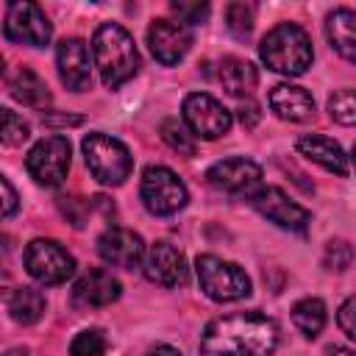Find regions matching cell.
Wrapping results in <instances>:
<instances>
[{
	"mask_svg": "<svg viewBox=\"0 0 356 356\" xmlns=\"http://www.w3.org/2000/svg\"><path fill=\"white\" fill-rule=\"evenodd\" d=\"M337 325H339V331H342L348 339L356 342V295H350V298L339 306V312H337Z\"/></svg>",
	"mask_w": 356,
	"mask_h": 356,
	"instance_id": "33",
	"label": "cell"
},
{
	"mask_svg": "<svg viewBox=\"0 0 356 356\" xmlns=\"http://www.w3.org/2000/svg\"><path fill=\"white\" fill-rule=\"evenodd\" d=\"M325 320H328V314H325V303L320 298H303L292 306V323L306 339H314L325 328Z\"/></svg>",
	"mask_w": 356,
	"mask_h": 356,
	"instance_id": "24",
	"label": "cell"
},
{
	"mask_svg": "<svg viewBox=\"0 0 356 356\" xmlns=\"http://www.w3.org/2000/svg\"><path fill=\"white\" fill-rule=\"evenodd\" d=\"M170 8L178 14V22L184 25H195V22H206L209 17V3H184V0H175L170 3Z\"/></svg>",
	"mask_w": 356,
	"mask_h": 356,
	"instance_id": "31",
	"label": "cell"
},
{
	"mask_svg": "<svg viewBox=\"0 0 356 356\" xmlns=\"http://www.w3.org/2000/svg\"><path fill=\"white\" fill-rule=\"evenodd\" d=\"M81 150H83V159H86L89 172L100 184H106V186L125 184V178L134 170L131 150L117 136H108V134H100V131L86 134L83 142H81Z\"/></svg>",
	"mask_w": 356,
	"mask_h": 356,
	"instance_id": "4",
	"label": "cell"
},
{
	"mask_svg": "<svg viewBox=\"0 0 356 356\" xmlns=\"http://www.w3.org/2000/svg\"><path fill=\"white\" fill-rule=\"evenodd\" d=\"M206 181L234 197H253L261 189V167L245 156H231L209 167Z\"/></svg>",
	"mask_w": 356,
	"mask_h": 356,
	"instance_id": "10",
	"label": "cell"
},
{
	"mask_svg": "<svg viewBox=\"0 0 356 356\" xmlns=\"http://www.w3.org/2000/svg\"><path fill=\"white\" fill-rule=\"evenodd\" d=\"M181 114H184V122L189 128L192 136L197 139H220L231 131V111L211 95L206 92H192L184 97V106H181Z\"/></svg>",
	"mask_w": 356,
	"mask_h": 356,
	"instance_id": "7",
	"label": "cell"
},
{
	"mask_svg": "<svg viewBox=\"0 0 356 356\" xmlns=\"http://www.w3.org/2000/svg\"><path fill=\"white\" fill-rule=\"evenodd\" d=\"M328 356H356V350H353V348H342V345H334V348H328Z\"/></svg>",
	"mask_w": 356,
	"mask_h": 356,
	"instance_id": "37",
	"label": "cell"
},
{
	"mask_svg": "<svg viewBox=\"0 0 356 356\" xmlns=\"http://www.w3.org/2000/svg\"><path fill=\"white\" fill-rule=\"evenodd\" d=\"M22 261H25L28 275L39 284H47V286L64 284L75 273V259L56 239H33L25 248Z\"/></svg>",
	"mask_w": 356,
	"mask_h": 356,
	"instance_id": "9",
	"label": "cell"
},
{
	"mask_svg": "<svg viewBox=\"0 0 356 356\" xmlns=\"http://www.w3.org/2000/svg\"><path fill=\"white\" fill-rule=\"evenodd\" d=\"M195 273H197L203 295L217 300V303H234V300H242L250 295V278L234 261L203 253L195 261Z\"/></svg>",
	"mask_w": 356,
	"mask_h": 356,
	"instance_id": "5",
	"label": "cell"
},
{
	"mask_svg": "<svg viewBox=\"0 0 356 356\" xmlns=\"http://www.w3.org/2000/svg\"><path fill=\"white\" fill-rule=\"evenodd\" d=\"M25 167L31 172V178L44 186V189H56L64 184L67 172H70V142L67 136H44L39 139L28 159Z\"/></svg>",
	"mask_w": 356,
	"mask_h": 356,
	"instance_id": "8",
	"label": "cell"
},
{
	"mask_svg": "<svg viewBox=\"0 0 356 356\" xmlns=\"http://www.w3.org/2000/svg\"><path fill=\"white\" fill-rule=\"evenodd\" d=\"M28 136H31L28 122H25L19 114H14L11 108H3V128H0V139H3V145H8V147H19L22 142H28Z\"/></svg>",
	"mask_w": 356,
	"mask_h": 356,
	"instance_id": "28",
	"label": "cell"
},
{
	"mask_svg": "<svg viewBox=\"0 0 356 356\" xmlns=\"http://www.w3.org/2000/svg\"><path fill=\"white\" fill-rule=\"evenodd\" d=\"M250 203H253V209H256L261 217H267L270 222H275V225L284 228V231L303 234V231L309 228V222H312L309 209H303L300 203L289 200L278 186H261V189L250 197Z\"/></svg>",
	"mask_w": 356,
	"mask_h": 356,
	"instance_id": "12",
	"label": "cell"
},
{
	"mask_svg": "<svg viewBox=\"0 0 356 356\" xmlns=\"http://www.w3.org/2000/svg\"><path fill=\"white\" fill-rule=\"evenodd\" d=\"M58 209L64 217H70V222L75 228L86 225V214H89V203H83L81 197H58Z\"/></svg>",
	"mask_w": 356,
	"mask_h": 356,
	"instance_id": "32",
	"label": "cell"
},
{
	"mask_svg": "<svg viewBox=\"0 0 356 356\" xmlns=\"http://www.w3.org/2000/svg\"><path fill=\"white\" fill-rule=\"evenodd\" d=\"M56 64L61 83L72 92H86L92 86V67H89V50L83 39H61L56 47Z\"/></svg>",
	"mask_w": 356,
	"mask_h": 356,
	"instance_id": "15",
	"label": "cell"
},
{
	"mask_svg": "<svg viewBox=\"0 0 356 356\" xmlns=\"http://www.w3.org/2000/svg\"><path fill=\"white\" fill-rule=\"evenodd\" d=\"M328 114L339 125H356V89H339L328 97Z\"/></svg>",
	"mask_w": 356,
	"mask_h": 356,
	"instance_id": "26",
	"label": "cell"
},
{
	"mask_svg": "<svg viewBox=\"0 0 356 356\" xmlns=\"http://www.w3.org/2000/svg\"><path fill=\"white\" fill-rule=\"evenodd\" d=\"M3 356H31V350H28V348H11V350H6Z\"/></svg>",
	"mask_w": 356,
	"mask_h": 356,
	"instance_id": "38",
	"label": "cell"
},
{
	"mask_svg": "<svg viewBox=\"0 0 356 356\" xmlns=\"http://www.w3.org/2000/svg\"><path fill=\"white\" fill-rule=\"evenodd\" d=\"M3 33H6L8 42L44 47L50 42V36H53V25H50L47 14L36 3H8Z\"/></svg>",
	"mask_w": 356,
	"mask_h": 356,
	"instance_id": "11",
	"label": "cell"
},
{
	"mask_svg": "<svg viewBox=\"0 0 356 356\" xmlns=\"http://www.w3.org/2000/svg\"><path fill=\"white\" fill-rule=\"evenodd\" d=\"M353 261V248L345 242V239H331L323 250V264L325 270H334V273H342L348 270Z\"/></svg>",
	"mask_w": 356,
	"mask_h": 356,
	"instance_id": "29",
	"label": "cell"
},
{
	"mask_svg": "<svg viewBox=\"0 0 356 356\" xmlns=\"http://www.w3.org/2000/svg\"><path fill=\"white\" fill-rule=\"evenodd\" d=\"M278 345V325L259 312H236L211 320L200 337L203 356H270Z\"/></svg>",
	"mask_w": 356,
	"mask_h": 356,
	"instance_id": "1",
	"label": "cell"
},
{
	"mask_svg": "<svg viewBox=\"0 0 356 356\" xmlns=\"http://www.w3.org/2000/svg\"><path fill=\"white\" fill-rule=\"evenodd\" d=\"M97 253L106 264L111 267H122V270H134L145 261V242L139 234L128 231V228H108L100 234L97 239Z\"/></svg>",
	"mask_w": 356,
	"mask_h": 356,
	"instance_id": "14",
	"label": "cell"
},
{
	"mask_svg": "<svg viewBox=\"0 0 356 356\" xmlns=\"http://www.w3.org/2000/svg\"><path fill=\"white\" fill-rule=\"evenodd\" d=\"M145 356H184L178 348H172V345H156V348H150Z\"/></svg>",
	"mask_w": 356,
	"mask_h": 356,
	"instance_id": "36",
	"label": "cell"
},
{
	"mask_svg": "<svg viewBox=\"0 0 356 356\" xmlns=\"http://www.w3.org/2000/svg\"><path fill=\"white\" fill-rule=\"evenodd\" d=\"M120 295H122V286H120V281H117L108 270H89V273H83V275L75 281V286H72L75 303L89 306V309L108 306V303H114Z\"/></svg>",
	"mask_w": 356,
	"mask_h": 356,
	"instance_id": "17",
	"label": "cell"
},
{
	"mask_svg": "<svg viewBox=\"0 0 356 356\" xmlns=\"http://www.w3.org/2000/svg\"><path fill=\"white\" fill-rule=\"evenodd\" d=\"M6 86L11 92L14 100H19L22 106H31V108H44L50 103V92H47V83L28 67H17L14 72H8L6 78Z\"/></svg>",
	"mask_w": 356,
	"mask_h": 356,
	"instance_id": "21",
	"label": "cell"
},
{
	"mask_svg": "<svg viewBox=\"0 0 356 356\" xmlns=\"http://www.w3.org/2000/svg\"><path fill=\"white\" fill-rule=\"evenodd\" d=\"M159 134H161V139L178 153V156H195V139H192V134L178 122V120H161V125H159Z\"/></svg>",
	"mask_w": 356,
	"mask_h": 356,
	"instance_id": "25",
	"label": "cell"
},
{
	"mask_svg": "<svg viewBox=\"0 0 356 356\" xmlns=\"http://www.w3.org/2000/svg\"><path fill=\"white\" fill-rule=\"evenodd\" d=\"M239 120H242L245 128H253V125L259 122V106H253V103L242 106V108H239Z\"/></svg>",
	"mask_w": 356,
	"mask_h": 356,
	"instance_id": "35",
	"label": "cell"
},
{
	"mask_svg": "<svg viewBox=\"0 0 356 356\" xmlns=\"http://www.w3.org/2000/svg\"><path fill=\"white\" fill-rule=\"evenodd\" d=\"M261 61L281 75H303L312 67L314 50L309 33L295 25V22H281L275 25L259 44Z\"/></svg>",
	"mask_w": 356,
	"mask_h": 356,
	"instance_id": "3",
	"label": "cell"
},
{
	"mask_svg": "<svg viewBox=\"0 0 356 356\" xmlns=\"http://www.w3.org/2000/svg\"><path fill=\"white\" fill-rule=\"evenodd\" d=\"M106 350H108V339L100 328L81 331L70 345V356H106Z\"/></svg>",
	"mask_w": 356,
	"mask_h": 356,
	"instance_id": "27",
	"label": "cell"
},
{
	"mask_svg": "<svg viewBox=\"0 0 356 356\" xmlns=\"http://www.w3.org/2000/svg\"><path fill=\"white\" fill-rule=\"evenodd\" d=\"M147 44H150V53L156 56V61L172 67L192 47V28L184 22H175V19H153L147 28Z\"/></svg>",
	"mask_w": 356,
	"mask_h": 356,
	"instance_id": "13",
	"label": "cell"
},
{
	"mask_svg": "<svg viewBox=\"0 0 356 356\" xmlns=\"http://www.w3.org/2000/svg\"><path fill=\"white\" fill-rule=\"evenodd\" d=\"M44 309H47L44 295L39 289H33V286H19L8 298V314L19 325H33L36 320H42Z\"/></svg>",
	"mask_w": 356,
	"mask_h": 356,
	"instance_id": "23",
	"label": "cell"
},
{
	"mask_svg": "<svg viewBox=\"0 0 356 356\" xmlns=\"http://www.w3.org/2000/svg\"><path fill=\"white\" fill-rule=\"evenodd\" d=\"M139 195H142L145 209L156 217H170V214L181 211L189 200L184 181L170 167H161V164H150L142 172Z\"/></svg>",
	"mask_w": 356,
	"mask_h": 356,
	"instance_id": "6",
	"label": "cell"
},
{
	"mask_svg": "<svg viewBox=\"0 0 356 356\" xmlns=\"http://www.w3.org/2000/svg\"><path fill=\"white\" fill-rule=\"evenodd\" d=\"M220 83H222V89L228 95L245 97V95H250L256 89L259 72H256V67L250 61L236 58V56H228V58L220 61Z\"/></svg>",
	"mask_w": 356,
	"mask_h": 356,
	"instance_id": "22",
	"label": "cell"
},
{
	"mask_svg": "<svg viewBox=\"0 0 356 356\" xmlns=\"http://www.w3.org/2000/svg\"><path fill=\"white\" fill-rule=\"evenodd\" d=\"M325 36L342 58L356 64V11L353 8H334L325 17Z\"/></svg>",
	"mask_w": 356,
	"mask_h": 356,
	"instance_id": "20",
	"label": "cell"
},
{
	"mask_svg": "<svg viewBox=\"0 0 356 356\" xmlns=\"http://www.w3.org/2000/svg\"><path fill=\"white\" fill-rule=\"evenodd\" d=\"M92 56H95V67L108 89L122 86L139 70V50L134 44V36L117 22L97 25V31L92 36Z\"/></svg>",
	"mask_w": 356,
	"mask_h": 356,
	"instance_id": "2",
	"label": "cell"
},
{
	"mask_svg": "<svg viewBox=\"0 0 356 356\" xmlns=\"http://www.w3.org/2000/svg\"><path fill=\"white\" fill-rule=\"evenodd\" d=\"M353 164H356V147H353Z\"/></svg>",
	"mask_w": 356,
	"mask_h": 356,
	"instance_id": "39",
	"label": "cell"
},
{
	"mask_svg": "<svg viewBox=\"0 0 356 356\" xmlns=\"http://www.w3.org/2000/svg\"><path fill=\"white\" fill-rule=\"evenodd\" d=\"M0 186H3V217H11L14 209H17V192H14V186L6 175L0 178Z\"/></svg>",
	"mask_w": 356,
	"mask_h": 356,
	"instance_id": "34",
	"label": "cell"
},
{
	"mask_svg": "<svg viewBox=\"0 0 356 356\" xmlns=\"http://www.w3.org/2000/svg\"><path fill=\"white\" fill-rule=\"evenodd\" d=\"M270 108L281 117V120H289V122H303L314 114V100L312 95L303 89V86H295V83H278L270 89Z\"/></svg>",
	"mask_w": 356,
	"mask_h": 356,
	"instance_id": "19",
	"label": "cell"
},
{
	"mask_svg": "<svg viewBox=\"0 0 356 356\" xmlns=\"http://www.w3.org/2000/svg\"><path fill=\"white\" fill-rule=\"evenodd\" d=\"M225 22H228V31L236 33V36H248L250 28H253V8L245 6V3H231L225 8Z\"/></svg>",
	"mask_w": 356,
	"mask_h": 356,
	"instance_id": "30",
	"label": "cell"
},
{
	"mask_svg": "<svg viewBox=\"0 0 356 356\" xmlns=\"http://www.w3.org/2000/svg\"><path fill=\"white\" fill-rule=\"evenodd\" d=\"M298 153L306 156L309 161L320 164L323 170L334 172V175H348V156L339 147V142H334L325 134H303L298 139Z\"/></svg>",
	"mask_w": 356,
	"mask_h": 356,
	"instance_id": "18",
	"label": "cell"
},
{
	"mask_svg": "<svg viewBox=\"0 0 356 356\" xmlns=\"http://www.w3.org/2000/svg\"><path fill=\"white\" fill-rule=\"evenodd\" d=\"M186 259L170 242H156L145 256V278L159 286H181L186 284Z\"/></svg>",
	"mask_w": 356,
	"mask_h": 356,
	"instance_id": "16",
	"label": "cell"
}]
</instances>
